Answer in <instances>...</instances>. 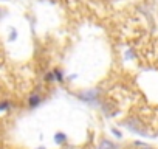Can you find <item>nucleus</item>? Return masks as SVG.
<instances>
[{
    "label": "nucleus",
    "instance_id": "1",
    "mask_svg": "<svg viewBox=\"0 0 158 149\" xmlns=\"http://www.w3.org/2000/svg\"><path fill=\"white\" fill-rule=\"evenodd\" d=\"M99 96V90L93 89V90H87L84 93L79 95V98H81V101H85V103H95Z\"/></svg>",
    "mask_w": 158,
    "mask_h": 149
},
{
    "label": "nucleus",
    "instance_id": "2",
    "mask_svg": "<svg viewBox=\"0 0 158 149\" xmlns=\"http://www.w3.org/2000/svg\"><path fill=\"white\" fill-rule=\"evenodd\" d=\"M40 103H42V98H40V95H39V93H33V95L30 96V100H28V106H30L31 109L37 107Z\"/></svg>",
    "mask_w": 158,
    "mask_h": 149
},
{
    "label": "nucleus",
    "instance_id": "3",
    "mask_svg": "<svg viewBox=\"0 0 158 149\" xmlns=\"http://www.w3.org/2000/svg\"><path fill=\"white\" fill-rule=\"evenodd\" d=\"M96 149H118V147H116V144L112 143L110 140H102V141L98 144Z\"/></svg>",
    "mask_w": 158,
    "mask_h": 149
},
{
    "label": "nucleus",
    "instance_id": "4",
    "mask_svg": "<svg viewBox=\"0 0 158 149\" xmlns=\"http://www.w3.org/2000/svg\"><path fill=\"white\" fill-rule=\"evenodd\" d=\"M67 135L64 134V132H57L56 135H54V141L57 143V144H64V143H67Z\"/></svg>",
    "mask_w": 158,
    "mask_h": 149
},
{
    "label": "nucleus",
    "instance_id": "5",
    "mask_svg": "<svg viewBox=\"0 0 158 149\" xmlns=\"http://www.w3.org/2000/svg\"><path fill=\"white\" fill-rule=\"evenodd\" d=\"M54 79H56V81H59V83H62V81H64V74H62V71H60V70H54Z\"/></svg>",
    "mask_w": 158,
    "mask_h": 149
},
{
    "label": "nucleus",
    "instance_id": "6",
    "mask_svg": "<svg viewBox=\"0 0 158 149\" xmlns=\"http://www.w3.org/2000/svg\"><path fill=\"white\" fill-rule=\"evenodd\" d=\"M11 107V104L8 103V101H3V103H0V110H6V109H10Z\"/></svg>",
    "mask_w": 158,
    "mask_h": 149
},
{
    "label": "nucleus",
    "instance_id": "7",
    "mask_svg": "<svg viewBox=\"0 0 158 149\" xmlns=\"http://www.w3.org/2000/svg\"><path fill=\"white\" fill-rule=\"evenodd\" d=\"M45 79L47 81H54V71H50V73H47V76H45Z\"/></svg>",
    "mask_w": 158,
    "mask_h": 149
},
{
    "label": "nucleus",
    "instance_id": "8",
    "mask_svg": "<svg viewBox=\"0 0 158 149\" xmlns=\"http://www.w3.org/2000/svg\"><path fill=\"white\" fill-rule=\"evenodd\" d=\"M112 134H113V135H115L116 138H121V137H123V134H121V132H119L118 129H115V127H112Z\"/></svg>",
    "mask_w": 158,
    "mask_h": 149
},
{
    "label": "nucleus",
    "instance_id": "9",
    "mask_svg": "<svg viewBox=\"0 0 158 149\" xmlns=\"http://www.w3.org/2000/svg\"><path fill=\"white\" fill-rule=\"evenodd\" d=\"M138 146H141V149H153V147H150V146H146V144H141V143H136Z\"/></svg>",
    "mask_w": 158,
    "mask_h": 149
},
{
    "label": "nucleus",
    "instance_id": "10",
    "mask_svg": "<svg viewBox=\"0 0 158 149\" xmlns=\"http://www.w3.org/2000/svg\"><path fill=\"white\" fill-rule=\"evenodd\" d=\"M16 36H17V33H16V31L13 30V34H11V40H14V39H16Z\"/></svg>",
    "mask_w": 158,
    "mask_h": 149
},
{
    "label": "nucleus",
    "instance_id": "11",
    "mask_svg": "<svg viewBox=\"0 0 158 149\" xmlns=\"http://www.w3.org/2000/svg\"><path fill=\"white\" fill-rule=\"evenodd\" d=\"M2 16H3V13H2V10H0V19H2Z\"/></svg>",
    "mask_w": 158,
    "mask_h": 149
},
{
    "label": "nucleus",
    "instance_id": "12",
    "mask_svg": "<svg viewBox=\"0 0 158 149\" xmlns=\"http://www.w3.org/2000/svg\"><path fill=\"white\" fill-rule=\"evenodd\" d=\"M37 149H45V147H37Z\"/></svg>",
    "mask_w": 158,
    "mask_h": 149
}]
</instances>
